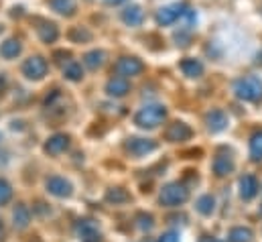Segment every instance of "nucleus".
Here are the masks:
<instances>
[{
  "label": "nucleus",
  "mask_w": 262,
  "mask_h": 242,
  "mask_svg": "<svg viewBox=\"0 0 262 242\" xmlns=\"http://www.w3.org/2000/svg\"><path fill=\"white\" fill-rule=\"evenodd\" d=\"M234 92L240 100H246V102H258L262 98V82L256 75H248V77H242L234 84Z\"/></svg>",
  "instance_id": "f257e3e1"
},
{
  "label": "nucleus",
  "mask_w": 262,
  "mask_h": 242,
  "mask_svg": "<svg viewBox=\"0 0 262 242\" xmlns=\"http://www.w3.org/2000/svg\"><path fill=\"white\" fill-rule=\"evenodd\" d=\"M165 116H167L165 106H161V104H146V106H142L136 112L134 122L138 126H142V128H157L161 122L165 120Z\"/></svg>",
  "instance_id": "f03ea898"
},
{
  "label": "nucleus",
  "mask_w": 262,
  "mask_h": 242,
  "mask_svg": "<svg viewBox=\"0 0 262 242\" xmlns=\"http://www.w3.org/2000/svg\"><path fill=\"white\" fill-rule=\"evenodd\" d=\"M189 197V189L181 183H167L163 189H161V204L163 206H179V204H185Z\"/></svg>",
  "instance_id": "7ed1b4c3"
},
{
  "label": "nucleus",
  "mask_w": 262,
  "mask_h": 242,
  "mask_svg": "<svg viewBox=\"0 0 262 242\" xmlns=\"http://www.w3.org/2000/svg\"><path fill=\"white\" fill-rule=\"evenodd\" d=\"M185 8H187L185 2H175V4L163 6V8L157 12V23H159V25H171V23H175L177 18H181V14L185 12Z\"/></svg>",
  "instance_id": "20e7f679"
},
{
  "label": "nucleus",
  "mask_w": 262,
  "mask_h": 242,
  "mask_svg": "<svg viewBox=\"0 0 262 242\" xmlns=\"http://www.w3.org/2000/svg\"><path fill=\"white\" fill-rule=\"evenodd\" d=\"M23 73L29 77V79H41L45 73H47V61L39 55L35 57H29L23 65Z\"/></svg>",
  "instance_id": "39448f33"
},
{
  "label": "nucleus",
  "mask_w": 262,
  "mask_h": 242,
  "mask_svg": "<svg viewBox=\"0 0 262 242\" xmlns=\"http://www.w3.org/2000/svg\"><path fill=\"white\" fill-rule=\"evenodd\" d=\"M75 232L81 242H102V234L92 220H79L75 226Z\"/></svg>",
  "instance_id": "423d86ee"
},
{
  "label": "nucleus",
  "mask_w": 262,
  "mask_h": 242,
  "mask_svg": "<svg viewBox=\"0 0 262 242\" xmlns=\"http://www.w3.org/2000/svg\"><path fill=\"white\" fill-rule=\"evenodd\" d=\"M155 149H157V143L150 138H130L126 143V151L134 157H144L146 153H150Z\"/></svg>",
  "instance_id": "0eeeda50"
},
{
  "label": "nucleus",
  "mask_w": 262,
  "mask_h": 242,
  "mask_svg": "<svg viewBox=\"0 0 262 242\" xmlns=\"http://www.w3.org/2000/svg\"><path fill=\"white\" fill-rule=\"evenodd\" d=\"M116 73L120 77H130V75H138L142 71V63L136 59V57H122V59L116 63Z\"/></svg>",
  "instance_id": "6e6552de"
},
{
  "label": "nucleus",
  "mask_w": 262,
  "mask_h": 242,
  "mask_svg": "<svg viewBox=\"0 0 262 242\" xmlns=\"http://www.w3.org/2000/svg\"><path fill=\"white\" fill-rule=\"evenodd\" d=\"M167 138L173 140V143L187 140V138H191V128H189L185 122H173V124L167 128Z\"/></svg>",
  "instance_id": "1a4fd4ad"
},
{
  "label": "nucleus",
  "mask_w": 262,
  "mask_h": 242,
  "mask_svg": "<svg viewBox=\"0 0 262 242\" xmlns=\"http://www.w3.org/2000/svg\"><path fill=\"white\" fill-rule=\"evenodd\" d=\"M47 189H49V193H53L57 197H69L71 195V183L66 182L63 177H49L47 179Z\"/></svg>",
  "instance_id": "9d476101"
},
{
  "label": "nucleus",
  "mask_w": 262,
  "mask_h": 242,
  "mask_svg": "<svg viewBox=\"0 0 262 242\" xmlns=\"http://www.w3.org/2000/svg\"><path fill=\"white\" fill-rule=\"evenodd\" d=\"M128 90H130L128 79H126V77H120V75L112 77V79L108 82V86H106V92H108L110 96H114V98H122Z\"/></svg>",
  "instance_id": "9b49d317"
},
{
  "label": "nucleus",
  "mask_w": 262,
  "mask_h": 242,
  "mask_svg": "<svg viewBox=\"0 0 262 242\" xmlns=\"http://www.w3.org/2000/svg\"><path fill=\"white\" fill-rule=\"evenodd\" d=\"M234 171V161L230 155H217L213 159V173L224 177V175H230Z\"/></svg>",
  "instance_id": "f8f14e48"
},
{
  "label": "nucleus",
  "mask_w": 262,
  "mask_h": 242,
  "mask_svg": "<svg viewBox=\"0 0 262 242\" xmlns=\"http://www.w3.org/2000/svg\"><path fill=\"white\" fill-rule=\"evenodd\" d=\"M258 193V182L254 175H244L240 179V195L242 199H252Z\"/></svg>",
  "instance_id": "ddd939ff"
},
{
  "label": "nucleus",
  "mask_w": 262,
  "mask_h": 242,
  "mask_svg": "<svg viewBox=\"0 0 262 242\" xmlns=\"http://www.w3.org/2000/svg\"><path fill=\"white\" fill-rule=\"evenodd\" d=\"M67 147H69V138H67L66 134H55L53 138H49V143L45 145V151L49 153V155H59V153H63Z\"/></svg>",
  "instance_id": "4468645a"
},
{
  "label": "nucleus",
  "mask_w": 262,
  "mask_h": 242,
  "mask_svg": "<svg viewBox=\"0 0 262 242\" xmlns=\"http://www.w3.org/2000/svg\"><path fill=\"white\" fill-rule=\"evenodd\" d=\"M207 126H209L211 132H220V130H224L228 126V116L222 110H211L207 114Z\"/></svg>",
  "instance_id": "2eb2a0df"
},
{
  "label": "nucleus",
  "mask_w": 262,
  "mask_h": 242,
  "mask_svg": "<svg viewBox=\"0 0 262 242\" xmlns=\"http://www.w3.org/2000/svg\"><path fill=\"white\" fill-rule=\"evenodd\" d=\"M12 218H14V226H16L18 230H23V228H27V226H29V222H31V212H29L23 204H18V206L14 208Z\"/></svg>",
  "instance_id": "dca6fc26"
},
{
  "label": "nucleus",
  "mask_w": 262,
  "mask_h": 242,
  "mask_svg": "<svg viewBox=\"0 0 262 242\" xmlns=\"http://www.w3.org/2000/svg\"><path fill=\"white\" fill-rule=\"evenodd\" d=\"M122 18H124V23H126V25H130V27H138V25L142 23V18H144V12H142V8H140V6H128V8L124 10Z\"/></svg>",
  "instance_id": "f3484780"
},
{
  "label": "nucleus",
  "mask_w": 262,
  "mask_h": 242,
  "mask_svg": "<svg viewBox=\"0 0 262 242\" xmlns=\"http://www.w3.org/2000/svg\"><path fill=\"white\" fill-rule=\"evenodd\" d=\"M181 69H183V73L189 75V77H199V75L203 73V65L197 59H183L181 61Z\"/></svg>",
  "instance_id": "a211bd4d"
},
{
  "label": "nucleus",
  "mask_w": 262,
  "mask_h": 242,
  "mask_svg": "<svg viewBox=\"0 0 262 242\" xmlns=\"http://www.w3.org/2000/svg\"><path fill=\"white\" fill-rule=\"evenodd\" d=\"M0 53H2V57L12 59V57H16V55L20 53V43H18L16 39H8V41H4V43H2Z\"/></svg>",
  "instance_id": "6ab92c4d"
},
{
  "label": "nucleus",
  "mask_w": 262,
  "mask_h": 242,
  "mask_svg": "<svg viewBox=\"0 0 262 242\" xmlns=\"http://www.w3.org/2000/svg\"><path fill=\"white\" fill-rule=\"evenodd\" d=\"M250 157L254 161H262V130H256L250 138Z\"/></svg>",
  "instance_id": "aec40b11"
},
{
  "label": "nucleus",
  "mask_w": 262,
  "mask_h": 242,
  "mask_svg": "<svg viewBox=\"0 0 262 242\" xmlns=\"http://www.w3.org/2000/svg\"><path fill=\"white\" fill-rule=\"evenodd\" d=\"M49 4L53 6V10H57L59 14H73L75 12V0H49Z\"/></svg>",
  "instance_id": "412c9836"
},
{
  "label": "nucleus",
  "mask_w": 262,
  "mask_h": 242,
  "mask_svg": "<svg viewBox=\"0 0 262 242\" xmlns=\"http://www.w3.org/2000/svg\"><path fill=\"white\" fill-rule=\"evenodd\" d=\"M106 199H108L110 204H126V201L130 199V195H128L126 189H122V187H114V189H110V191L106 193Z\"/></svg>",
  "instance_id": "4be33fe9"
},
{
  "label": "nucleus",
  "mask_w": 262,
  "mask_h": 242,
  "mask_svg": "<svg viewBox=\"0 0 262 242\" xmlns=\"http://www.w3.org/2000/svg\"><path fill=\"white\" fill-rule=\"evenodd\" d=\"M230 240L232 242H250L252 240V230H250V228H244V226L232 228V232H230Z\"/></svg>",
  "instance_id": "5701e85b"
},
{
  "label": "nucleus",
  "mask_w": 262,
  "mask_h": 242,
  "mask_svg": "<svg viewBox=\"0 0 262 242\" xmlns=\"http://www.w3.org/2000/svg\"><path fill=\"white\" fill-rule=\"evenodd\" d=\"M57 35H59V31H57V27L55 25H43V27H39V37L45 41V43H53L55 39H57Z\"/></svg>",
  "instance_id": "b1692460"
},
{
  "label": "nucleus",
  "mask_w": 262,
  "mask_h": 242,
  "mask_svg": "<svg viewBox=\"0 0 262 242\" xmlns=\"http://www.w3.org/2000/svg\"><path fill=\"white\" fill-rule=\"evenodd\" d=\"M213 208H215V199H213L211 195H201V197L197 199V210H199V214L209 216V214L213 212Z\"/></svg>",
  "instance_id": "393cba45"
},
{
  "label": "nucleus",
  "mask_w": 262,
  "mask_h": 242,
  "mask_svg": "<svg viewBox=\"0 0 262 242\" xmlns=\"http://www.w3.org/2000/svg\"><path fill=\"white\" fill-rule=\"evenodd\" d=\"M83 63H85L90 69H98V67L104 63V51H90V53L83 57Z\"/></svg>",
  "instance_id": "a878e982"
},
{
  "label": "nucleus",
  "mask_w": 262,
  "mask_h": 242,
  "mask_svg": "<svg viewBox=\"0 0 262 242\" xmlns=\"http://www.w3.org/2000/svg\"><path fill=\"white\" fill-rule=\"evenodd\" d=\"M66 75L69 77V79H73V82L81 79V75H83V71H81V65H79V63H75V61L67 63V65H66Z\"/></svg>",
  "instance_id": "bb28decb"
},
{
  "label": "nucleus",
  "mask_w": 262,
  "mask_h": 242,
  "mask_svg": "<svg viewBox=\"0 0 262 242\" xmlns=\"http://www.w3.org/2000/svg\"><path fill=\"white\" fill-rule=\"evenodd\" d=\"M10 197H12V189H10V185L4 182V179H0V206L6 204Z\"/></svg>",
  "instance_id": "cd10ccee"
},
{
  "label": "nucleus",
  "mask_w": 262,
  "mask_h": 242,
  "mask_svg": "<svg viewBox=\"0 0 262 242\" xmlns=\"http://www.w3.org/2000/svg\"><path fill=\"white\" fill-rule=\"evenodd\" d=\"M138 226L142 228V230H150L152 228V216H148V214H138Z\"/></svg>",
  "instance_id": "c85d7f7f"
},
{
  "label": "nucleus",
  "mask_w": 262,
  "mask_h": 242,
  "mask_svg": "<svg viewBox=\"0 0 262 242\" xmlns=\"http://www.w3.org/2000/svg\"><path fill=\"white\" fill-rule=\"evenodd\" d=\"M159 242H179V234L177 232H167L159 238Z\"/></svg>",
  "instance_id": "c756f323"
},
{
  "label": "nucleus",
  "mask_w": 262,
  "mask_h": 242,
  "mask_svg": "<svg viewBox=\"0 0 262 242\" xmlns=\"http://www.w3.org/2000/svg\"><path fill=\"white\" fill-rule=\"evenodd\" d=\"M71 37H77V39H90V33L88 31H81V29H75V31H71Z\"/></svg>",
  "instance_id": "7c9ffc66"
},
{
  "label": "nucleus",
  "mask_w": 262,
  "mask_h": 242,
  "mask_svg": "<svg viewBox=\"0 0 262 242\" xmlns=\"http://www.w3.org/2000/svg\"><path fill=\"white\" fill-rule=\"evenodd\" d=\"M201 242H220V240H215V238H207V236H203V238H201Z\"/></svg>",
  "instance_id": "2f4dec72"
},
{
  "label": "nucleus",
  "mask_w": 262,
  "mask_h": 242,
  "mask_svg": "<svg viewBox=\"0 0 262 242\" xmlns=\"http://www.w3.org/2000/svg\"><path fill=\"white\" fill-rule=\"evenodd\" d=\"M108 4H120V2H124V0H106Z\"/></svg>",
  "instance_id": "473e14b6"
},
{
  "label": "nucleus",
  "mask_w": 262,
  "mask_h": 242,
  "mask_svg": "<svg viewBox=\"0 0 262 242\" xmlns=\"http://www.w3.org/2000/svg\"><path fill=\"white\" fill-rule=\"evenodd\" d=\"M0 234H2V222H0Z\"/></svg>",
  "instance_id": "72a5a7b5"
}]
</instances>
